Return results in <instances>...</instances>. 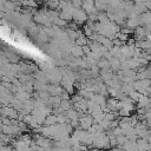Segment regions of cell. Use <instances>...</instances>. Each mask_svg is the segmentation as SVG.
<instances>
[{
	"instance_id": "6da1fadb",
	"label": "cell",
	"mask_w": 151,
	"mask_h": 151,
	"mask_svg": "<svg viewBox=\"0 0 151 151\" xmlns=\"http://www.w3.org/2000/svg\"><path fill=\"white\" fill-rule=\"evenodd\" d=\"M72 18H73V20H72V21H73L77 26H80V25L85 24V22L87 21V19H88L87 14H86L81 8L76 9V11H74V13L72 14Z\"/></svg>"
},
{
	"instance_id": "7a4b0ae2",
	"label": "cell",
	"mask_w": 151,
	"mask_h": 151,
	"mask_svg": "<svg viewBox=\"0 0 151 151\" xmlns=\"http://www.w3.org/2000/svg\"><path fill=\"white\" fill-rule=\"evenodd\" d=\"M81 9L87 14V17L88 15H92V14H98V12H97V9L94 7V1L93 0H86V1H84L83 5H81Z\"/></svg>"
},
{
	"instance_id": "3957f363",
	"label": "cell",
	"mask_w": 151,
	"mask_h": 151,
	"mask_svg": "<svg viewBox=\"0 0 151 151\" xmlns=\"http://www.w3.org/2000/svg\"><path fill=\"white\" fill-rule=\"evenodd\" d=\"M64 92V88L57 84H47V93L50 96H59Z\"/></svg>"
},
{
	"instance_id": "277c9868",
	"label": "cell",
	"mask_w": 151,
	"mask_h": 151,
	"mask_svg": "<svg viewBox=\"0 0 151 151\" xmlns=\"http://www.w3.org/2000/svg\"><path fill=\"white\" fill-rule=\"evenodd\" d=\"M117 103L118 100L114 98H107L106 99V113L107 112H114L117 109Z\"/></svg>"
},
{
	"instance_id": "5b68a950",
	"label": "cell",
	"mask_w": 151,
	"mask_h": 151,
	"mask_svg": "<svg viewBox=\"0 0 151 151\" xmlns=\"http://www.w3.org/2000/svg\"><path fill=\"white\" fill-rule=\"evenodd\" d=\"M138 17H136V18H127L126 21H125L126 27L127 28H131V29H134L136 27H138L139 26V19H138Z\"/></svg>"
},
{
	"instance_id": "8992f818",
	"label": "cell",
	"mask_w": 151,
	"mask_h": 151,
	"mask_svg": "<svg viewBox=\"0 0 151 151\" xmlns=\"http://www.w3.org/2000/svg\"><path fill=\"white\" fill-rule=\"evenodd\" d=\"M14 98L18 99V100H20L21 103H25V101H27V100H29V99L32 98V94H29V93L22 91V92L15 93V94H14Z\"/></svg>"
},
{
	"instance_id": "52a82bcc",
	"label": "cell",
	"mask_w": 151,
	"mask_h": 151,
	"mask_svg": "<svg viewBox=\"0 0 151 151\" xmlns=\"http://www.w3.org/2000/svg\"><path fill=\"white\" fill-rule=\"evenodd\" d=\"M149 101H150V98L146 97V96H143L138 101H137V106L136 109H149Z\"/></svg>"
},
{
	"instance_id": "ba28073f",
	"label": "cell",
	"mask_w": 151,
	"mask_h": 151,
	"mask_svg": "<svg viewBox=\"0 0 151 151\" xmlns=\"http://www.w3.org/2000/svg\"><path fill=\"white\" fill-rule=\"evenodd\" d=\"M53 125H57V116L52 113V114L46 116L44 120V126H53Z\"/></svg>"
},
{
	"instance_id": "9c48e42d",
	"label": "cell",
	"mask_w": 151,
	"mask_h": 151,
	"mask_svg": "<svg viewBox=\"0 0 151 151\" xmlns=\"http://www.w3.org/2000/svg\"><path fill=\"white\" fill-rule=\"evenodd\" d=\"M73 58H83L84 57V52H83V48L81 47H79V46H77V45H74L73 47H72V50H71V53H70Z\"/></svg>"
},
{
	"instance_id": "30bf717a",
	"label": "cell",
	"mask_w": 151,
	"mask_h": 151,
	"mask_svg": "<svg viewBox=\"0 0 151 151\" xmlns=\"http://www.w3.org/2000/svg\"><path fill=\"white\" fill-rule=\"evenodd\" d=\"M94 7H96V9H97L98 13L106 12L107 1H99V0H96V1H94Z\"/></svg>"
},
{
	"instance_id": "8fae6325",
	"label": "cell",
	"mask_w": 151,
	"mask_h": 151,
	"mask_svg": "<svg viewBox=\"0 0 151 151\" xmlns=\"http://www.w3.org/2000/svg\"><path fill=\"white\" fill-rule=\"evenodd\" d=\"M65 114H66V117L72 122V120H78L79 119V114H78V112L73 109V107H71L70 110H67L66 112H65Z\"/></svg>"
},
{
	"instance_id": "7c38bea8",
	"label": "cell",
	"mask_w": 151,
	"mask_h": 151,
	"mask_svg": "<svg viewBox=\"0 0 151 151\" xmlns=\"http://www.w3.org/2000/svg\"><path fill=\"white\" fill-rule=\"evenodd\" d=\"M9 106H11V107H13L17 112H20V111L24 109V103H21L20 100H18V99H15V98H14V99L12 100V103L9 104Z\"/></svg>"
},
{
	"instance_id": "4fadbf2b",
	"label": "cell",
	"mask_w": 151,
	"mask_h": 151,
	"mask_svg": "<svg viewBox=\"0 0 151 151\" xmlns=\"http://www.w3.org/2000/svg\"><path fill=\"white\" fill-rule=\"evenodd\" d=\"M91 116H92V118H93V120H94V122H96V123L98 124L99 122H101V120L104 119V117H105V113H104V112H103V111L100 110V111H97V112H93V113H92Z\"/></svg>"
},
{
	"instance_id": "5bb4252c",
	"label": "cell",
	"mask_w": 151,
	"mask_h": 151,
	"mask_svg": "<svg viewBox=\"0 0 151 151\" xmlns=\"http://www.w3.org/2000/svg\"><path fill=\"white\" fill-rule=\"evenodd\" d=\"M87 41H88V39L83 34V35H80V37L74 41V45H77V46H79V47H83V46H86V45H87Z\"/></svg>"
},
{
	"instance_id": "9a60e30c",
	"label": "cell",
	"mask_w": 151,
	"mask_h": 151,
	"mask_svg": "<svg viewBox=\"0 0 151 151\" xmlns=\"http://www.w3.org/2000/svg\"><path fill=\"white\" fill-rule=\"evenodd\" d=\"M33 83H34V80H33V81H28V83H25V84H22V90H24L25 92H27V93L32 94V93L34 92Z\"/></svg>"
},
{
	"instance_id": "2e32d148",
	"label": "cell",
	"mask_w": 151,
	"mask_h": 151,
	"mask_svg": "<svg viewBox=\"0 0 151 151\" xmlns=\"http://www.w3.org/2000/svg\"><path fill=\"white\" fill-rule=\"evenodd\" d=\"M72 105H73V104L71 103V100H61L59 107L63 110V112H66L67 110H70V109L72 107Z\"/></svg>"
},
{
	"instance_id": "e0dca14e",
	"label": "cell",
	"mask_w": 151,
	"mask_h": 151,
	"mask_svg": "<svg viewBox=\"0 0 151 151\" xmlns=\"http://www.w3.org/2000/svg\"><path fill=\"white\" fill-rule=\"evenodd\" d=\"M142 97H143V94H142V93H139V92H137V91H132V92L129 94V98H130L133 103H137Z\"/></svg>"
},
{
	"instance_id": "ac0fdd59",
	"label": "cell",
	"mask_w": 151,
	"mask_h": 151,
	"mask_svg": "<svg viewBox=\"0 0 151 151\" xmlns=\"http://www.w3.org/2000/svg\"><path fill=\"white\" fill-rule=\"evenodd\" d=\"M59 18L63 19V20L66 21V22H72V20H73L72 14H70V13H65V12H59Z\"/></svg>"
},
{
	"instance_id": "d6986e66",
	"label": "cell",
	"mask_w": 151,
	"mask_h": 151,
	"mask_svg": "<svg viewBox=\"0 0 151 151\" xmlns=\"http://www.w3.org/2000/svg\"><path fill=\"white\" fill-rule=\"evenodd\" d=\"M97 85H98V88H99V94H101V96H104V97L106 98V97L109 96L106 85H105L104 83H99V84H97Z\"/></svg>"
},
{
	"instance_id": "ffe728a7",
	"label": "cell",
	"mask_w": 151,
	"mask_h": 151,
	"mask_svg": "<svg viewBox=\"0 0 151 151\" xmlns=\"http://www.w3.org/2000/svg\"><path fill=\"white\" fill-rule=\"evenodd\" d=\"M116 138H117V143H118V146H117L118 149H120V147H122V146H123V145L129 140V139H127V137H126V136H124V134L117 136Z\"/></svg>"
},
{
	"instance_id": "44dd1931",
	"label": "cell",
	"mask_w": 151,
	"mask_h": 151,
	"mask_svg": "<svg viewBox=\"0 0 151 151\" xmlns=\"http://www.w3.org/2000/svg\"><path fill=\"white\" fill-rule=\"evenodd\" d=\"M110 123H111V122H109V120H106V119L104 118L101 122L98 123V125H99V127L103 129L104 131H109V130H110Z\"/></svg>"
},
{
	"instance_id": "7402d4cb",
	"label": "cell",
	"mask_w": 151,
	"mask_h": 151,
	"mask_svg": "<svg viewBox=\"0 0 151 151\" xmlns=\"http://www.w3.org/2000/svg\"><path fill=\"white\" fill-rule=\"evenodd\" d=\"M46 6L48 7V9L55 11V9H58V7H59V1H47V2H46Z\"/></svg>"
},
{
	"instance_id": "603a6c76",
	"label": "cell",
	"mask_w": 151,
	"mask_h": 151,
	"mask_svg": "<svg viewBox=\"0 0 151 151\" xmlns=\"http://www.w3.org/2000/svg\"><path fill=\"white\" fill-rule=\"evenodd\" d=\"M110 132H111V134L112 136H114V137H117V136H120V134H123V130L119 127V126H117V127H114V129H112V130H110Z\"/></svg>"
},
{
	"instance_id": "cb8c5ba5",
	"label": "cell",
	"mask_w": 151,
	"mask_h": 151,
	"mask_svg": "<svg viewBox=\"0 0 151 151\" xmlns=\"http://www.w3.org/2000/svg\"><path fill=\"white\" fill-rule=\"evenodd\" d=\"M20 5L28 6V8H29V7H31V8H35V7H38V4L34 2V1H22V2H20Z\"/></svg>"
},
{
	"instance_id": "d4e9b609",
	"label": "cell",
	"mask_w": 151,
	"mask_h": 151,
	"mask_svg": "<svg viewBox=\"0 0 151 151\" xmlns=\"http://www.w3.org/2000/svg\"><path fill=\"white\" fill-rule=\"evenodd\" d=\"M126 70H131V65H130L129 60L120 63V71H126Z\"/></svg>"
},
{
	"instance_id": "484cf974",
	"label": "cell",
	"mask_w": 151,
	"mask_h": 151,
	"mask_svg": "<svg viewBox=\"0 0 151 151\" xmlns=\"http://www.w3.org/2000/svg\"><path fill=\"white\" fill-rule=\"evenodd\" d=\"M32 119H33V117H32V114H26V116H24V119H22V123L25 124V125H29L31 124V122H32Z\"/></svg>"
},
{
	"instance_id": "4316f807",
	"label": "cell",
	"mask_w": 151,
	"mask_h": 151,
	"mask_svg": "<svg viewBox=\"0 0 151 151\" xmlns=\"http://www.w3.org/2000/svg\"><path fill=\"white\" fill-rule=\"evenodd\" d=\"M118 113H119V117H120V118H122V117H130V116H131V112H129V111L125 110V109L119 110Z\"/></svg>"
},
{
	"instance_id": "83f0119b",
	"label": "cell",
	"mask_w": 151,
	"mask_h": 151,
	"mask_svg": "<svg viewBox=\"0 0 151 151\" xmlns=\"http://www.w3.org/2000/svg\"><path fill=\"white\" fill-rule=\"evenodd\" d=\"M71 4H72V6H73L76 9H79V8H81L83 1H80V0H73V1H71Z\"/></svg>"
},
{
	"instance_id": "f1b7e54d",
	"label": "cell",
	"mask_w": 151,
	"mask_h": 151,
	"mask_svg": "<svg viewBox=\"0 0 151 151\" xmlns=\"http://www.w3.org/2000/svg\"><path fill=\"white\" fill-rule=\"evenodd\" d=\"M123 45H125V44H124V42H122V41H120L119 39H117V38L112 40V46H118V47H122Z\"/></svg>"
},
{
	"instance_id": "f546056e",
	"label": "cell",
	"mask_w": 151,
	"mask_h": 151,
	"mask_svg": "<svg viewBox=\"0 0 151 151\" xmlns=\"http://www.w3.org/2000/svg\"><path fill=\"white\" fill-rule=\"evenodd\" d=\"M118 125H119V119L117 118V119H114V120H112V122L110 123V130H112V129L117 127Z\"/></svg>"
},
{
	"instance_id": "4dcf8cb0",
	"label": "cell",
	"mask_w": 151,
	"mask_h": 151,
	"mask_svg": "<svg viewBox=\"0 0 151 151\" xmlns=\"http://www.w3.org/2000/svg\"><path fill=\"white\" fill-rule=\"evenodd\" d=\"M70 97H71V96H70V94H68V93H67L65 90H64V92L60 94V98H61V100H70Z\"/></svg>"
},
{
	"instance_id": "1f68e13d",
	"label": "cell",
	"mask_w": 151,
	"mask_h": 151,
	"mask_svg": "<svg viewBox=\"0 0 151 151\" xmlns=\"http://www.w3.org/2000/svg\"><path fill=\"white\" fill-rule=\"evenodd\" d=\"M81 48H83V52H84V55H86V54H88V53L91 52V48H90V46H88V45H86V46H83Z\"/></svg>"
},
{
	"instance_id": "d6a6232c",
	"label": "cell",
	"mask_w": 151,
	"mask_h": 151,
	"mask_svg": "<svg viewBox=\"0 0 151 151\" xmlns=\"http://www.w3.org/2000/svg\"><path fill=\"white\" fill-rule=\"evenodd\" d=\"M145 8L147 11H151V1H145Z\"/></svg>"
},
{
	"instance_id": "836d02e7",
	"label": "cell",
	"mask_w": 151,
	"mask_h": 151,
	"mask_svg": "<svg viewBox=\"0 0 151 151\" xmlns=\"http://www.w3.org/2000/svg\"><path fill=\"white\" fill-rule=\"evenodd\" d=\"M146 40H147V41H149V42H151V33H150V34H147V35H146Z\"/></svg>"
},
{
	"instance_id": "e575fe53",
	"label": "cell",
	"mask_w": 151,
	"mask_h": 151,
	"mask_svg": "<svg viewBox=\"0 0 151 151\" xmlns=\"http://www.w3.org/2000/svg\"><path fill=\"white\" fill-rule=\"evenodd\" d=\"M107 151H119V149H118V147H111V149L107 150Z\"/></svg>"
},
{
	"instance_id": "d590c367",
	"label": "cell",
	"mask_w": 151,
	"mask_h": 151,
	"mask_svg": "<svg viewBox=\"0 0 151 151\" xmlns=\"http://www.w3.org/2000/svg\"><path fill=\"white\" fill-rule=\"evenodd\" d=\"M87 151H99L98 149H96V147H91V149H88Z\"/></svg>"
},
{
	"instance_id": "8d00e7d4",
	"label": "cell",
	"mask_w": 151,
	"mask_h": 151,
	"mask_svg": "<svg viewBox=\"0 0 151 151\" xmlns=\"http://www.w3.org/2000/svg\"><path fill=\"white\" fill-rule=\"evenodd\" d=\"M146 53H147V54H150V55H151V47H150V48H147V50H146Z\"/></svg>"
},
{
	"instance_id": "74e56055",
	"label": "cell",
	"mask_w": 151,
	"mask_h": 151,
	"mask_svg": "<svg viewBox=\"0 0 151 151\" xmlns=\"http://www.w3.org/2000/svg\"><path fill=\"white\" fill-rule=\"evenodd\" d=\"M147 142H149V143H150V144H151V136H150V137H149V139H147Z\"/></svg>"
},
{
	"instance_id": "f35d334b",
	"label": "cell",
	"mask_w": 151,
	"mask_h": 151,
	"mask_svg": "<svg viewBox=\"0 0 151 151\" xmlns=\"http://www.w3.org/2000/svg\"><path fill=\"white\" fill-rule=\"evenodd\" d=\"M149 132H150V136H151V127L149 129Z\"/></svg>"
},
{
	"instance_id": "ab89813d",
	"label": "cell",
	"mask_w": 151,
	"mask_h": 151,
	"mask_svg": "<svg viewBox=\"0 0 151 151\" xmlns=\"http://www.w3.org/2000/svg\"><path fill=\"white\" fill-rule=\"evenodd\" d=\"M99 151H107V150H99Z\"/></svg>"
}]
</instances>
